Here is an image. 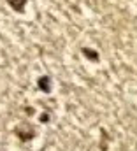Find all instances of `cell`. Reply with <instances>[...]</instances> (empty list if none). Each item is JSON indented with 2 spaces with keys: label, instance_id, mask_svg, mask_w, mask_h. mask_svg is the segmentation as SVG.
<instances>
[{
  "label": "cell",
  "instance_id": "7a4b0ae2",
  "mask_svg": "<svg viewBox=\"0 0 137 151\" xmlns=\"http://www.w3.org/2000/svg\"><path fill=\"white\" fill-rule=\"evenodd\" d=\"M37 84H39V88H40L44 93H49V91H51V77H49V76H40L39 81H37Z\"/></svg>",
  "mask_w": 137,
  "mask_h": 151
},
{
  "label": "cell",
  "instance_id": "5b68a950",
  "mask_svg": "<svg viewBox=\"0 0 137 151\" xmlns=\"http://www.w3.org/2000/svg\"><path fill=\"white\" fill-rule=\"evenodd\" d=\"M39 121H40V123H49V114L42 113L40 116H39Z\"/></svg>",
  "mask_w": 137,
  "mask_h": 151
},
{
  "label": "cell",
  "instance_id": "3957f363",
  "mask_svg": "<svg viewBox=\"0 0 137 151\" xmlns=\"http://www.w3.org/2000/svg\"><path fill=\"white\" fill-rule=\"evenodd\" d=\"M9 5L16 11V12H23L25 11V5H27V0H7Z\"/></svg>",
  "mask_w": 137,
  "mask_h": 151
},
{
  "label": "cell",
  "instance_id": "277c9868",
  "mask_svg": "<svg viewBox=\"0 0 137 151\" xmlns=\"http://www.w3.org/2000/svg\"><path fill=\"white\" fill-rule=\"evenodd\" d=\"M83 55H84L90 62H99V60H100L99 53H97V51H93V49H90V47H83Z\"/></svg>",
  "mask_w": 137,
  "mask_h": 151
},
{
  "label": "cell",
  "instance_id": "6da1fadb",
  "mask_svg": "<svg viewBox=\"0 0 137 151\" xmlns=\"http://www.w3.org/2000/svg\"><path fill=\"white\" fill-rule=\"evenodd\" d=\"M14 134L23 141V142H27V141H32L35 137V132L34 128L30 127V125H21V127H16L14 128Z\"/></svg>",
  "mask_w": 137,
  "mask_h": 151
}]
</instances>
